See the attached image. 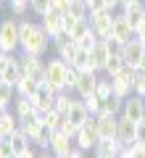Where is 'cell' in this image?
<instances>
[{
  "label": "cell",
  "mask_w": 145,
  "mask_h": 158,
  "mask_svg": "<svg viewBox=\"0 0 145 158\" xmlns=\"http://www.w3.org/2000/svg\"><path fill=\"white\" fill-rule=\"evenodd\" d=\"M134 37H137L140 42H143V45H145V19H143V24H140V29H137V32H134Z\"/></svg>",
  "instance_id": "42"
},
{
  "label": "cell",
  "mask_w": 145,
  "mask_h": 158,
  "mask_svg": "<svg viewBox=\"0 0 145 158\" xmlns=\"http://www.w3.org/2000/svg\"><path fill=\"white\" fill-rule=\"evenodd\" d=\"M77 79H79V69L69 66V74H66V90H74V87H77Z\"/></svg>",
  "instance_id": "37"
},
{
  "label": "cell",
  "mask_w": 145,
  "mask_h": 158,
  "mask_svg": "<svg viewBox=\"0 0 145 158\" xmlns=\"http://www.w3.org/2000/svg\"><path fill=\"white\" fill-rule=\"evenodd\" d=\"M82 100H84V106L90 108V113H100V108H103V98L98 95V92H92V95L82 98Z\"/></svg>",
  "instance_id": "30"
},
{
  "label": "cell",
  "mask_w": 145,
  "mask_h": 158,
  "mask_svg": "<svg viewBox=\"0 0 145 158\" xmlns=\"http://www.w3.org/2000/svg\"><path fill=\"white\" fill-rule=\"evenodd\" d=\"M0 48L6 53H19L21 50V32H19V19H3L0 21Z\"/></svg>",
  "instance_id": "2"
},
{
  "label": "cell",
  "mask_w": 145,
  "mask_h": 158,
  "mask_svg": "<svg viewBox=\"0 0 145 158\" xmlns=\"http://www.w3.org/2000/svg\"><path fill=\"white\" fill-rule=\"evenodd\" d=\"M0 98L6 103H13V98H16V85H11L8 79H0Z\"/></svg>",
  "instance_id": "29"
},
{
  "label": "cell",
  "mask_w": 145,
  "mask_h": 158,
  "mask_svg": "<svg viewBox=\"0 0 145 158\" xmlns=\"http://www.w3.org/2000/svg\"><path fill=\"white\" fill-rule=\"evenodd\" d=\"M95 92L100 98H108V95H113V87H111V77H98V87H95Z\"/></svg>",
  "instance_id": "33"
},
{
  "label": "cell",
  "mask_w": 145,
  "mask_h": 158,
  "mask_svg": "<svg viewBox=\"0 0 145 158\" xmlns=\"http://www.w3.org/2000/svg\"><path fill=\"white\" fill-rule=\"evenodd\" d=\"M19 32H21V53L29 56H45L48 48L53 45V37L45 32L42 21H29V19H19Z\"/></svg>",
  "instance_id": "1"
},
{
  "label": "cell",
  "mask_w": 145,
  "mask_h": 158,
  "mask_svg": "<svg viewBox=\"0 0 145 158\" xmlns=\"http://www.w3.org/2000/svg\"><path fill=\"white\" fill-rule=\"evenodd\" d=\"M71 150H74V140L63 132L53 129V137H50V153L58 158H71Z\"/></svg>",
  "instance_id": "12"
},
{
  "label": "cell",
  "mask_w": 145,
  "mask_h": 158,
  "mask_svg": "<svg viewBox=\"0 0 145 158\" xmlns=\"http://www.w3.org/2000/svg\"><path fill=\"white\" fill-rule=\"evenodd\" d=\"M98 77H100L98 71H79L77 87H74L77 98H87V95H92V92H95V87H98Z\"/></svg>",
  "instance_id": "16"
},
{
  "label": "cell",
  "mask_w": 145,
  "mask_h": 158,
  "mask_svg": "<svg viewBox=\"0 0 145 158\" xmlns=\"http://www.w3.org/2000/svg\"><path fill=\"white\" fill-rule=\"evenodd\" d=\"M21 66H19V53H6L3 58V66H0V79H8L11 85H19L21 79Z\"/></svg>",
  "instance_id": "10"
},
{
  "label": "cell",
  "mask_w": 145,
  "mask_h": 158,
  "mask_svg": "<svg viewBox=\"0 0 145 158\" xmlns=\"http://www.w3.org/2000/svg\"><path fill=\"white\" fill-rule=\"evenodd\" d=\"M69 13H74L77 19H87L90 16V8H87L84 0H71V3H69Z\"/></svg>",
  "instance_id": "28"
},
{
  "label": "cell",
  "mask_w": 145,
  "mask_h": 158,
  "mask_svg": "<svg viewBox=\"0 0 145 158\" xmlns=\"http://www.w3.org/2000/svg\"><path fill=\"white\" fill-rule=\"evenodd\" d=\"M137 69H143V71H145V56L140 58V63H137Z\"/></svg>",
  "instance_id": "45"
},
{
  "label": "cell",
  "mask_w": 145,
  "mask_h": 158,
  "mask_svg": "<svg viewBox=\"0 0 145 158\" xmlns=\"http://www.w3.org/2000/svg\"><path fill=\"white\" fill-rule=\"evenodd\" d=\"M124 66H127V63H124L122 53L113 50V53H111V58H108V63H106V71H103V74H106V77H113V74H119Z\"/></svg>",
  "instance_id": "24"
},
{
  "label": "cell",
  "mask_w": 145,
  "mask_h": 158,
  "mask_svg": "<svg viewBox=\"0 0 145 158\" xmlns=\"http://www.w3.org/2000/svg\"><path fill=\"white\" fill-rule=\"evenodd\" d=\"M6 3H8V0H6Z\"/></svg>",
  "instance_id": "47"
},
{
  "label": "cell",
  "mask_w": 145,
  "mask_h": 158,
  "mask_svg": "<svg viewBox=\"0 0 145 158\" xmlns=\"http://www.w3.org/2000/svg\"><path fill=\"white\" fill-rule=\"evenodd\" d=\"M71 100H74V98L69 95V90H61V92L56 95V103H53V108H56L58 113H63V116H66L69 108H71Z\"/></svg>",
  "instance_id": "26"
},
{
  "label": "cell",
  "mask_w": 145,
  "mask_h": 158,
  "mask_svg": "<svg viewBox=\"0 0 145 158\" xmlns=\"http://www.w3.org/2000/svg\"><path fill=\"white\" fill-rule=\"evenodd\" d=\"M69 66L71 63H66L63 58H50L48 61V69H45V82L50 87H56L58 92L61 90H66V74H69Z\"/></svg>",
  "instance_id": "3"
},
{
  "label": "cell",
  "mask_w": 145,
  "mask_h": 158,
  "mask_svg": "<svg viewBox=\"0 0 145 158\" xmlns=\"http://www.w3.org/2000/svg\"><path fill=\"white\" fill-rule=\"evenodd\" d=\"M53 48H56V56L58 58H63L66 63H74V58H77V53H79V45H77V40L71 37V34H58L56 40H53Z\"/></svg>",
  "instance_id": "8"
},
{
  "label": "cell",
  "mask_w": 145,
  "mask_h": 158,
  "mask_svg": "<svg viewBox=\"0 0 145 158\" xmlns=\"http://www.w3.org/2000/svg\"><path fill=\"white\" fill-rule=\"evenodd\" d=\"M124 150V142L119 140H98L92 148V156L95 158H113V156H122Z\"/></svg>",
  "instance_id": "17"
},
{
  "label": "cell",
  "mask_w": 145,
  "mask_h": 158,
  "mask_svg": "<svg viewBox=\"0 0 145 158\" xmlns=\"http://www.w3.org/2000/svg\"><path fill=\"white\" fill-rule=\"evenodd\" d=\"M0 6H3V0H0Z\"/></svg>",
  "instance_id": "46"
},
{
  "label": "cell",
  "mask_w": 145,
  "mask_h": 158,
  "mask_svg": "<svg viewBox=\"0 0 145 158\" xmlns=\"http://www.w3.org/2000/svg\"><path fill=\"white\" fill-rule=\"evenodd\" d=\"M119 13H122V16L127 19V24L137 32L140 24H143V19H145V3H143V6H137V8H132V11H119Z\"/></svg>",
  "instance_id": "22"
},
{
  "label": "cell",
  "mask_w": 145,
  "mask_h": 158,
  "mask_svg": "<svg viewBox=\"0 0 145 158\" xmlns=\"http://www.w3.org/2000/svg\"><path fill=\"white\" fill-rule=\"evenodd\" d=\"M132 92H137V95H143V98H145V71H143V69H137V71H134Z\"/></svg>",
  "instance_id": "34"
},
{
  "label": "cell",
  "mask_w": 145,
  "mask_h": 158,
  "mask_svg": "<svg viewBox=\"0 0 145 158\" xmlns=\"http://www.w3.org/2000/svg\"><path fill=\"white\" fill-rule=\"evenodd\" d=\"M134 135H137V121H132L129 116L119 113L116 116V140L129 145V142H134Z\"/></svg>",
  "instance_id": "13"
},
{
  "label": "cell",
  "mask_w": 145,
  "mask_h": 158,
  "mask_svg": "<svg viewBox=\"0 0 145 158\" xmlns=\"http://www.w3.org/2000/svg\"><path fill=\"white\" fill-rule=\"evenodd\" d=\"M134 140L145 142V118H143V121H137V135H134Z\"/></svg>",
  "instance_id": "40"
},
{
  "label": "cell",
  "mask_w": 145,
  "mask_h": 158,
  "mask_svg": "<svg viewBox=\"0 0 145 158\" xmlns=\"http://www.w3.org/2000/svg\"><path fill=\"white\" fill-rule=\"evenodd\" d=\"M19 66H21L24 77H32V79H37V82H45V69H48L45 56H29V53L19 50Z\"/></svg>",
  "instance_id": "4"
},
{
  "label": "cell",
  "mask_w": 145,
  "mask_h": 158,
  "mask_svg": "<svg viewBox=\"0 0 145 158\" xmlns=\"http://www.w3.org/2000/svg\"><path fill=\"white\" fill-rule=\"evenodd\" d=\"M66 116L71 118V121H74L77 127H82L90 116H95V113H90V108L84 106V100H82V98H74V100H71V108H69V113H66Z\"/></svg>",
  "instance_id": "20"
},
{
  "label": "cell",
  "mask_w": 145,
  "mask_h": 158,
  "mask_svg": "<svg viewBox=\"0 0 145 158\" xmlns=\"http://www.w3.org/2000/svg\"><path fill=\"white\" fill-rule=\"evenodd\" d=\"M56 95H58L56 87H50L48 82H40L37 92H34V103H37V108H42V111H50L53 103H56Z\"/></svg>",
  "instance_id": "18"
},
{
  "label": "cell",
  "mask_w": 145,
  "mask_h": 158,
  "mask_svg": "<svg viewBox=\"0 0 145 158\" xmlns=\"http://www.w3.org/2000/svg\"><path fill=\"white\" fill-rule=\"evenodd\" d=\"M11 106H13V113L19 116V121L37 113V103H34V98H29V95H16Z\"/></svg>",
  "instance_id": "19"
},
{
  "label": "cell",
  "mask_w": 145,
  "mask_h": 158,
  "mask_svg": "<svg viewBox=\"0 0 145 158\" xmlns=\"http://www.w3.org/2000/svg\"><path fill=\"white\" fill-rule=\"evenodd\" d=\"M29 8H32V13L42 16V13H48L53 8V0H29Z\"/></svg>",
  "instance_id": "31"
},
{
  "label": "cell",
  "mask_w": 145,
  "mask_h": 158,
  "mask_svg": "<svg viewBox=\"0 0 145 158\" xmlns=\"http://www.w3.org/2000/svg\"><path fill=\"white\" fill-rule=\"evenodd\" d=\"M6 108H11V103H6L3 98H0V111H6Z\"/></svg>",
  "instance_id": "44"
},
{
  "label": "cell",
  "mask_w": 145,
  "mask_h": 158,
  "mask_svg": "<svg viewBox=\"0 0 145 158\" xmlns=\"http://www.w3.org/2000/svg\"><path fill=\"white\" fill-rule=\"evenodd\" d=\"M77 21H79V19L77 16H74V13H63V32H66V34H71V29L74 27H77Z\"/></svg>",
  "instance_id": "36"
},
{
  "label": "cell",
  "mask_w": 145,
  "mask_h": 158,
  "mask_svg": "<svg viewBox=\"0 0 145 158\" xmlns=\"http://www.w3.org/2000/svg\"><path fill=\"white\" fill-rule=\"evenodd\" d=\"M98 40H100V37H98V34H95L92 29H90V32L84 34V37H79V40H77V45L82 48V50H92V48H95V42H98Z\"/></svg>",
  "instance_id": "32"
},
{
  "label": "cell",
  "mask_w": 145,
  "mask_h": 158,
  "mask_svg": "<svg viewBox=\"0 0 145 158\" xmlns=\"http://www.w3.org/2000/svg\"><path fill=\"white\" fill-rule=\"evenodd\" d=\"M119 3H122V0H106V8H113V11H119Z\"/></svg>",
  "instance_id": "43"
},
{
  "label": "cell",
  "mask_w": 145,
  "mask_h": 158,
  "mask_svg": "<svg viewBox=\"0 0 145 158\" xmlns=\"http://www.w3.org/2000/svg\"><path fill=\"white\" fill-rule=\"evenodd\" d=\"M113 16H116V11L113 8H100V11H90V27H92V32L98 34L100 40L111 37V27H113Z\"/></svg>",
  "instance_id": "5"
},
{
  "label": "cell",
  "mask_w": 145,
  "mask_h": 158,
  "mask_svg": "<svg viewBox=\"0 0 145 158\" xmlns=\"http://www.w3.org/2000/svg\"><path fill=\"white\" fill-rule=\"evenodd\" d=\"M19 129V116L13 113V108L0 111V137H11Z\"/></svg>",
  "instance_id": "21"
},
{
  "label": "cell",
  "mask_w": 145,
  "mask_h": 158,
  "mask_svg": "<svg viewBox=\"0 0 145 158\" xmlns=\"http://www.w3.org/2000/svg\"><path fill=\"white\" fill-rule=\"evenodd\" d=\"M0 158H13L11 140H8V137H0Z\"/></svg>",
  "instance_id": "38"
},
{
  "label": "cell",
  "mask_w": 145,
  "mask_h": 158,
  "mask_svg": "<svg viewBox=\"0 0 145 158\" xmlns=\"http://www.w3.org/2000/svg\"><path fill=\"white\" fill-rule=\"evenodd\" d=\"M113 50H119V45L113 42L111 37H108V40H98V42H95V48L90 50V63H92V69L98 74L106 71V63H108V58H111Z\"/></svg>",
  "instance_id": "6"
},
{
  "label": "cell",
  "mask_w": 145,
  "mask_h": 158,
  "mask_svg": "<svg viewBox=\"0 0 145 158\" xmlns=\"http://www.w3.org/2000/svg\"><path fill=\"white\" fill-rule=\"evenodd\" d=\"M77 129H79V127L74 124V121H71L69 116H63V118H61V124H58V132H63V135H69L71 140H74V135H77Z\"/></svg>",
  "instance_id": "35"
},
{
  "label": "cell",
  "mask_w": 145,
  "mask_h": 158,
  "mask_svg": "<svg viewBox=\"0 0 145 158\" xmlns=\"http://www.w3.org/2000/svg\"><path fill=\"white\" fill-rule=\"evenodd\" d=\"M69 3H71V0H53V8H58L61 13H66L69 11Z\"/></svg>",
  "instance_id": "41"
},
{
  "label": "cell",
  "mask_w": 145,
  "mask_h": 158,
  "mask_svg": "<svg viewBox=\"0 0 145 158\" xmlns=\"http://www.w3.org/2000/svg\"><path fill=\"white\" fill-rule=\"evenodd\" d=\"M122 108H124V100H122V98L108 95V98H103V108H100V113H113V116H119V113H122Z\"/></svg>",
  "instance_id": "25"
},
{
  "label": "cell",
  "mask_w": 145,
  "mask_h": 158,
  "mask_svg": "<svg viewBox=\"0 0 145 158\" xmlns=\"http://www.w3.org/2000/svg\"><path fill=\"white\" fill-rule=\"evenodd\" d=\"M40 21H42L45 32L50 34L53 40H56L58 34H63V13L58 11V8H50L48 13H42V16H40Z\"/></svg>",
  "instance_id": "14"
},
{
  "label": "cell",
  "mask_w": 145,
  "mask_h": 158,
  "mask_svg": "<svg viewBox=\"0 0 145 158\" xmlns=\"http://www.w3.org/2000/svg\"><path fill=\"white\" fill-rule=\"evenodd\" d=\"M8 8H11V16L24 19L32 8H29V0H8Z\"/></svg>",
  "instance_id": "27"
},
{
  "label": "cell",
  "mask_w": 145,
  "mask_h": 158,
  "mask_svg": "<svg viewBox=\"0 0 145 158\" xmlns=\"http://www.w3.org/2000/svg\"><path fill=\"white\" fill-rule=\"evenodd\" d=\"M122 113H124V116H129L132 121H143V118H145V98L137 95V92H132V95L124 100Z\"/></svg>",
  "instance_id": "15"
},
{
  "label": "cell",
  "mask_w": 145,
  "mask_h": 158,
  "mask_svg": "<svg viewBox=\"0 0 145 158\" xmlns=\"http://www.w3.org/2000/svg\"><path fill=\"white\" fill-rule=\"evenodd\" d=\"M132 37H134V29L129 27V24H127V19H124L122 13L116 11V16H113V27H111V40L116 42L119 48H122L124 42H129ZM106 40H108V37H106Z\"/></svg>",
  "instance_id": "9"
},
{
  "label": "cell",
  "mask_w": 145,
  "mask_h": 158,
  "mask_svg": "<svg viewBox=\"0 0 145 158\" xmlns=\"http://www.w3.org/2000/svg\"><path fill=\"white\" fill-rule=\"evenodd\" d=\"M119 53H122V58H124V63H127V66H134V69H137L140 58L145 56V45L140 42L137 37H132L129 42H124V45L119 48Z\"/></svg>",
  "instance_id": "11"
},
{
  "label": "cell",
  "mask_w": 145,
  "mask_h": 158,
  "mask_svg": "<svg viewBox=\"0 0 145 158\" xmlns=\"http://www.w3.org/2000/svg\"><path fill=\"white\" fill-rule=\"evenodd\" d=\"M11 150H13V158H32V156H37V150H34V142H32V137L27 135V132L19 127L16 132H13L11 137Z\"/></svg>",
  "instance_id": "7"
},
{
  "label": "cell",
  "mask_w": 145,
  "mask_h": 158,
  "mask_svg": "<svg viewBox=\"0 0 145 158\" xmlns=\"http://www.w3.org/2000/svg\"><path fill=\"white\" fill-rule=\"evenodd\" d=\"M37 87H40L37 79H32V77H21V79H19V85H16V95H29V98H34Z\"/></svg>",
  "instance_id": "23"
},
{
  "label": "cell",
  "mask_w": 145,
  "mask_h": 158,
  "mask_svg": "<svg viewBox=\"0 0 145 158\" xmlns=\"http://www.w3.org/2000/svg\"><path fill=\"white\" fill-rule=\"evenodd\" d=\"M87 3L90 11H100V8H106V0H84Z\"/></svg>",
  "instance_id": "39"
}]
</instances>
